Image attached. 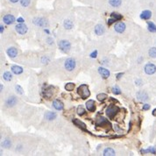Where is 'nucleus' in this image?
<instances>
[{"label": "nucleus", "mask_w": 156, "mask_h": 156, "mask_svg": "<svg viewBox=\"0 0 156 156\" xmlns=\"http://www.w3.org/2000/svg\"><path fill=\"white\" fill-rule=\"evenodd\" d=\"M77 92H78V94L81 96V97L82 99H86L90 95V92L89 90V88H88V86L86 84H82L81 86H79L78 90H77Z\"/></svg>", "instance_id": "1"}, {"label": "nucleus", "mask_w": 156, "mask_h": 156, "mask_svg": "<svg viewBox=\"0 0 156 156\" xmlns=\"http://www.w3.org/2000/svg\"><path fill=\"white\" fill-rule=\"evenodd\" d=\"M58 46L59 47L61 48V51L65 52V53H67V52H68L70 50V47H71V45L69 43V41L66 40V39H62L61 41H59L58 43Z\"/></svg>", "instance_id": "2"}, {"label": "nucleus", "mask_w": 156, "mask_h": 156, "mask_svg": "<svg viewBox=\"0 0 156 156\" xmlns=\"http://www.w3.org/2000/svg\"><path fill=\"white\" fill-rule=\"evenodd\" d=\"M118 111V108L115 105H111L107 108L106 110V114H107V116L110 118H113L114 117H115V115L117 114Z\"/></svg>", "instance_id": "3"}, {"label": "nucleus", "mask_w": 156, "mask_h": 156, "mask_svg": "<svg viewBox=\"0 0 156 156\" xmlns=\"http://www.w3.org/2000/svg\"><path fill=\"white\" fill-rule=\"evenodd\" d=\"M64 66H65V68L68 71H72L76 68V61L74 59H72V58H68V59L66 60Z\"/></svg>", "instance_id": "4"}, {"label": "nucleus", "mask_w": 156, "mask_h": 156, "mask_svg": "<svg viewBox=\"0 0 156 156\" xmlns=\"http://www.w3.org/2000/svg\"><path fill=\"white\" fill-rule=\"evenodd\" d=\"M97 124V126H103V127H105V126H107L109 129H111V124L107 121L106 118H98V119L97 120L96 122Z\"/></svg>", "instance_id": "5"}, {"label": "nucleus", "mask_w": 156, "mask_h": 156, "mask_svg": "<svg viewBox=\"0 0 156 156\" xmlns=\"http://www.w3.org/2000/svg\"><path fill=\"white\" fill-rule=\"evenodd\" d=\"M145 72L147 75H153L156 72V66L153 63H148L145 66Z\"/></svg>", "instance_id": "6"}, {"label": "nucleus", "mask_w": 156, "mask_h": 156, "mask_svg": "<svg viewBox=\"0 0 156 156\" xmlns=\"http://www.w3.org/2000/svg\"><path fill=\"white\" fill-rule=\"evenodd\" d=\"M34 23L36 26H41V27H45L46 26H47V19L44 18H34Z\"/></svg>", "instance_id": "7"}, {"label": "nucleus", "mask_w": 156, "mask_h": 156, "mask_svg": "<svg viewBox=\"0 0 156 156\" xmlns=\"http://www.w3.org/2000/svg\"><path fill=\"white\" fill-rule=\"evenodd\" d=\"M15 27H16V31L19 34H25L27 32V26L24 24H18Z\"/></svg>", "instance_id": "8"}, {"label": "nucleus", "mask_w": 156, "mask_h": 156, "mask_svg": "<svg viewBox=\"0 0 156 156\" xmlns=\"http://www.w3.org/2000/svg\"><path fill=\"white\" fill-rule=\"evenodd\" d=\"M3 20L6 25H12L15 22V18L13 17V15L8 14V15H5L4 17Z\"/></svg>", "instance_id": "9"}, {"label": "nucleus", "mask_w": 156, "mask_h": 156, "mask_svg": "<svg viewBox=\"0 0 156 156\" xmlns=\"http://www.w3.org/2000/svg\"><path fill=\"white\" fill-rule=\"evenodd\" d=\"M114 29H115L116 32L121 34V33L124 32V30H126V25H124V23H122V22H119V23L116 24V26H115V27H114Z\"/></svg>", "instance_id": "10"}, {"label": "nucleus", "mask_w": 156, "mask_h": 156, "mask_svg": "<svg viewBox=\"0 0 156 156\" xmlns=\"http://www.w3.org/2000/svg\"><path fill=\"white\" fill-rule=\"evenodd\" d=\"M98 72L103 78H108L110 76V71L108 69L105 68H99Z\"/></svg>", "instance_id": "11"}, {"label": "nucleus", "mask_w": 156, "mask_h": 156, "mask_svg": "<svg viewBox=\"0 0 156 156\" xmlns=\"http://www.w3.org/2000/svg\"><path fill=\"white\" fill-rule=\"evenodd\" d=\"M17 103V98L13 96L8 97V99L6 100V105L7 106L9 107H12V106H14Z\"/></svg>", "instance_id": "12"}, {"label": "nucleus", "mask_w": 156, "mask_h": 156, "mask_svg": "<svg viewBox=\"0 0 156 156\" xmlns=\"http://www.w3.org/2000/svg\"><path fill=\"white\" fill-rule=\"evenodd\" d=\"M137 97L140 101H147L148 99V96L145 92L144 91H139L137 93Z\"/></svg>", "instance_id": "13"}, {"label": "nucleus", "mask_w": 156, "mask_h": 156, "mask_svg": "<svg viewBox=\"0 0 156 156\" xmlns=\"http://www.w3.org/2000/svg\"><path fill=\"white\" fill-rule=\"evenodd\" d=\"M7 55L10 56V57H12V58H14L17 56L18 55V50L15 48V47H10L7 49Z\"/></svg>", "instance_id": "14"}, {"label": "nucleus", "mask_w": 156, "mask_h": 156, "mask_svg": "<svg viewBox=\"0 0 156 156\" xmlns=\"http://www.w3.org/2000/svg\"><path fill=\"white\" fill-rule=\"evenodd\" d=\"M105 27H103V26L102 25H97L96 27H95V33L97 34V35H102L105 34Z\"/></svg>", "instance_id": "15"}, {"label": "nucleus", "mask_w": 156, "mask_h": 156, "mask_svg": "<svg viewBox=\"0 0 156 156\" xmlns=\"http://www.w3.org/2000/svg\"><path fill=\"white\" fill-rule=\"evenodd\" d=\"M86 107L88 109V111H95V102L93 100H89L87 103H86Z\"/></svg>", "instance_id": "16"}, {"label": "nucleus", "mask_w": 156, "mask_h": 156, "mask_svg": "<svg viewBox=\"0 0 156 156\" xmlns=\"http://www.w3.org/2000/svg\"><path fill=\"white\" fill-rule=\"evenodd\" d=\"M53 106L58 110V111H61L63 109V103H62V102H61L60 100H55L53 102Z\"/></svg>", "instance_id": "17"}, {"label": "nucleus", "mask_w": 156, "mask_h": 156, "mask_svg": "<svg viewBox=\"0 0 156 156\" xmlns=\"http://www.w3.org/2000/svg\"><path fill=\"white\" fill-rule=\"evenodd\" d=\"M151 16H152V13L150 12V11H144L141 14H140V18H142V19H145V20H147V19H149L150 18H151Z\"/></svg>", "instance_id": "18"}, {"label": "nucleus", "mask_w": 156, "mask_h": 156, "mask_svg": "<svg viewBox=\"0 0 156 156\" xmlns=\"http://www.w3.org/2000/svg\"><path fill=\"white\" fill-rule=\"evenodd\" d=\"M73 122H74V124H76V126H77L78 127H80L81 129L82 130H86V126L84 123H82V121H80L79 119H74L73 120Z\"/></svg>", "instance_id": "19"}, {"label": "nucleus", "mask_w": 156, "mask_h": 156, "mask_svg": "<svg viewBox=\"0 0 156 156\" xmlns=\"http://www.w3.org/2000/svg\"><path fill=\"white\" fill-rule=\"evenodd\" d=\"M12 71L14 73L15 75H19V74H21V73L23 72V68L21 67L15 65V66L12 67Z\"/></svg>", "instance_id": "20"}, {"label": "nucleus", "mask_w": 156, "mask_h": 156, "mask_svg": "<svg viewBox=\"0 0 156 156\" xmlns=\"http://www.w3.org/2000/svg\"><path fill=\"white\" fill-rule=\"evenodd\" d=\"M45 118L48 120H53L56 118V113L52 112V111H48L45 114Z\"/></svg>", "instance_id": "21"}, {"label": "nucleus", "mask_w": 156, "mask_h": 156, "mask_svg": "<svg viewBox=\"0 0 156 156\" xmlns=\"http://www.w3.org/2000/svg\"><path fill=\"white\" fill-rule=\"evenodd\" d=\"M109 3L113 7H118L121 5V0H109Z\"/></svg>", "instance_id": "22"}, {"label": "nucleus", "mask_w": 156, "mask_h": 156, "mask_svg": "<svg viewBox=\"0 0 156 156\" xmlns=\"http://www.w3.org/2000/svg\"><path fill=\"white\" fill-rule=\"evenodd\" d=\"M103 155H105V156L115 155V151H114L112 148H106L105 151H103Z\"/></svg>", "instance_id": "23"}, {"label": "nucleus", "mask_w": 156, "mask_h": 156, "mask_svg": "<svg viewBox=\"0 0 156 156\" xmlns=\"http://www.w3.org/2000/svg\"><path fill=\"white\" fill-rule=\"evenodd\" d=\"M148 26V30L152 33H156V26L153 23V22H148L147 24Z\"/></svg>", "instance_id": "24"}, {"label": "nucleus", "mask_w": 156, "mask_h": 156, "mask_svg": "<svg viewBox=\"0 0 156 156\" xmlns=\"http://www.w3.org/2000/svg\"><path fill=\"white\" fill-rule=\"evenodd\" d=\"M3 77L5 81H11L13 79V76L10 72H5L3 75Z\"/></svg>", "instance_id": "25"}, {"label": "nucleus", "mask_w": 156, "mask_h": 156, "mask_svg": "<svg viewBox=\"0 0 156 156\" xmlns=\"http://www.w3.org/2000/svg\"><path fill=\"white\" fill-rule=\"evenodd\" d=\"M64 27L67 28V29H71L73 27V23L71 20L69 19H67L64 21Z\"/></svg>", "instance_id": "26"}, {"label": "nucleus", "mask_w": 156, "mask_h": 156, "mask_svg": "<svg viewBox=\"0 0 156 156\" xmlns=\"http://www.w3.org/2000/svg\"><path fill=\"white\" fill-rule=\"evenodd\" d=\"M148 54L152 58H156V47H152L148 51Z\"/></svg>", "instance_id": "27"}, {"label": "nucleus", "mask_w": 156, "mask_h": 156, "mask_svg": "<svg viewBox=\"0 0 156 156\" xmlns=\"http://www.w3.org/2000/svg\"><path fill=\"white\" fill-rule=\"evenodd\" d=\"M74 88H75V84H72V82H68V84H67L65 85V89L68 91H72L73 90H74Z\"/></svg>", "instance_id": "28"}, {"label": "nucleus", "mask_w": 156, "mask_h": 156, "mask_svg": "<svg viewBox=\"0 0 156 156\" xmlns=\"http://www.w3.org/2000/svg\"><path fill=\"white\" fill-rule=\"evenodd\" d=\"M97 97V99L100 102H103V101H105L107 98V95L106 94H103H103H98Z\"/></svg>", "instance_id": "29"}, {"label": "nucleus", "mask_w": 156, "mask_h": 156, "mask_svg": "<svg viewBox=\"0 0 156 156\" xmlns=\"http://www.w3.org/2000/svg\"><path fill=\"white\" fill-rule=\"evenodd\" d=\"M142 153H151L153 154H155L156 153V149H155V147H149L147 150H143Z\"/></svg>", "instance_id": "30"}, {"label": "nucleus", "mask_w": 156, "mask_h": 156, "mask_svg": "<svg viewBox=\"0 0 156 156\" xmlns=\"http://www.w3.org/2000/svg\"><path fill=\"white\" fill-rule=\"evenodd\" d=\"M111 17H112L113 18H115L116 20H119V19L122 18V15L118 14V13H111Z\"/></svg>", "instance_id": "31"}, {"label": "nucleus", "mask_w": 156, "mask_h": 156, "mask_svg": "<svg viewBox=\"0 0 156 156\" xmlns=\"http://www.w3.org/2000/svg\"><path fill=\"white\" fill-rule=\"evenodd\" d=\"M77 113H78V115L82 116L85 113V110L84 109V107H82V106H79L77 108Z\"/></svg>", "instance_id": "32"}, {"label": "nucleus", "mask_w": 156, "mask_h": 156, "mask_svg": "<svg viewBox=\"0 0 156 156\" xmlns=\"http://www.w3.org/2000/svg\"><path fill=\"white\" fill-rule=\"evenodd\" d=\"M11 145H12V142L10 141L9 140H5L3 143H2V145L5 147H11Z\"/></svg>", "instance_id": "33"}, {"label": "nucleus", "mask_w": 156, "mask_h": 156, "mask_svg": "<svg viewBox=\"0 0 156 156\" xmlns=\"http://www.w3.org/2000/svg\"><path fill=\"white\" fill-rule=\"evenodd\" d=\"M112 92L114 93V94H116V95H119L120 93H121V91H120L119 88H118L117 86H116V87H113V88H112Z\"/></svg>", "instance_id": "34"}, {"label": "nucleus", "mask_w": 156, "mask_h": 156, "mask_svg": "<svg viewBox=\"0 0 156 156\" xmlns=\"http://www.w3.org/2000/svg\"><path fill=\"white\" fill-rule=\"evenodd\" d=\"M20 3H21L22 6L26 7V6H28L29 4H30V0H20Z\"/></svg>", "instance_id": "35"}, {"label": "nucleus", "mask_w": 156, "mask_h": 156, "mask_svg": "<svg viewBox=\"0 0 156 156\" xmlns=\"http://www.w3.org/2000/svg\"><path fill=\"white\" fill-rule=\"evenodd\" d=\"M15 89H16L17 93H18V94H22V93H23V90H22V88L20 87L19 85H16L15 86Z\"/></svg>", "instance_id": "36"}, {"label": "nucleus", "mask_w": 156, "mask_h": 156, "mask_svg": "<svg viewBox=\"0 0 156 156\" xmlns=\"http://www.w3.org/2000/svg\"><path fill=\"white\" fill-rule=\"evenodd\" d=\"M115 21H116V19H115V18H110V19L108 20V25L110 26V25H111L112 23H114Z\"/></svg>", "instance_id": "37"}, {"label": "nucleus", "mask_w": 156, "mask_h": 156, "mask_svg": "<svg viewBox=\"0 0 156 156\" xmlns=\"http://www.w3.org/2000/svg\"><path fill=\"white\" fill-rule=\"evenodd\" d=\"M149 108H150V105H147V103H145V105H144V106H143V109L144 110H149Z\"/></svg>", "instance_id": "38"}, {"label": "nucleus", "mask_w": 156, "mask_h": 156, "mask_svg": "<svg viewBox=\"0 0 156 156\" xmlns=\"http://www.w3.org/2000/svg\"><path fill=\"white\" fill-rule=\"evenodd\" d=\"M97 51H95V52H93V53L91 54V55H90V56H91L92 58H95V57H97Z\"/></svg>", "instance_id": "39"}, {"label": "nucleus", "mask_w": 156, "mask_h": 156, "mask_svg": "<svg viewBox=\"0 0 156 156\" xmlns=\"http://www.w3.org/2000/svg\"><path fill=\"white\" fill-rule=\"evenodd\" d=\"M17 21H18V22H19V23H22V22L24 21V19H23L22 18H18L17 19Z\"/></svg>", "instance_id": "40"}, {"label": "nucleus", "mask_w": 156, "mask_h": 156, "mask_svg": "<svg viewBox=\"0 0 156 156\" xmlns=\"http://www.w3.org/2000/svg\"><path fill=\"white\" fill-rule=\"evenodd\" d=\"M136 84H138V85H141V81H136Z\"/></svg>", "instance_id": "41"}, {"label": "nucleus", "mask_w": 156, "mask_h": 156, "mask_svg": "<svg viewBox=\"0 0 156 156\" xmlns=\"http://www.w3.org/2000/svg\"><path fill=\"white\" fill-rule=\"evenodd\" d=\"M10 1L13 2V3H17V2L18 1V0H10Z\"/></svg>", "instance_id": "42"}, {"label": "nucleus", "mask_w": 156, "mask_h": 156, "mask_svg": "<svg viewBox=\"0 0 156 156\" xmlns=\"http://www.w3.org/2000/svg\"><path fill=\"white\" fill-rule=\"evenodd\" d=\"M121 76H123V74H122V73H121V74H118V75L117 76V77H118V78L119 79V78L121 77Z\"/></svg>", "instance_id": "43"}, {"label": "nucleus", "mask_w": 156, "mask_h": 156, "mask_svg": "<svg viewBox=\"0 0 156 156\" xmlns=\"http://www.w3.org/2000/svg\"><path fill=\"white\" fill-rule=\"evenodd\" d=\"M0 27H1V34H2V33H3V26H1Z\"/></svg>", "instance_id": "44"}, {"label": "nucleus", "mask_w": 156, "mask_h": 156, "mask_svg": "<svg viewBox=\"0 0 156 156\" xmlns=\"http://www.w3.org/2000/svg\"><path fill=\"white\" fill-rule=\"evenodd\" d=\"M156 111V110H155V111Z\"/></svg>", "instance_id": "45"}]
</instances>
